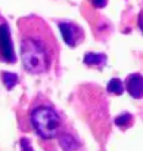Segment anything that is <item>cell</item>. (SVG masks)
Masks as SVG:
<instances>
[{"label":"cell","mask_w":143,"mask_h":151,"mask_svg":"<svg viewBox=\"0 0 143 151\" xmlns=\"http://www.w3.org/2000/svg\"><path fill=\"white\" fill-rule=\"evenodd\" d=\"M106 91L109 93H114V95H121L124 92V85H122V82L120 79L115 77V79H111L109 80V83L106 86Z\"/></svg>","instance_id":"cell-8"},{"label":"cell","mask_w":143,"mask_h":151,"mask_svg":"<svg viewBox=\"0 0 143 151\" xmlns=\"http://www.w3.org/2000/svg\"><path fill=\"white\" fill-rule=\"evenodd\" d=\"M2 79H3V83H5V86L11 91V89H14L15 88V85L18 83V76L15 74V73H2Z\"/></svg>","instance_id":"cell-9"},{"label":"cell","mask_w":143,"mask_h":151,"mask_svg":"<svg viewBox=\"0 0 143 151\" xmlns=\"http://www.w3.org/2000/svg\"><path fill=\"white\" fill-rule=\"evenodd\" d=\"M21 148H22V151H33V147H31V144L28 142L27 138L21 139Z\"/></svg>","instance_id":"cell-11"},{"label":"cell","mask_w":143,"mask_h":151,"mask_svg":"<svg viewBox=\"0 0 143 151\" xmlns=\"http://www.w3.org/2000/svg\"><path fill=\"white\" fill-rule=\"evenodd\" d=\"M115 124L120 126L121 129H124V127H130V126L133 124V116H131L130 113H122L120 117L115 119Z\"/></svg>","instance_id":"cell-10"},{"label":"cell","mask_w":143,"mask_h":151,"mask_svg":"<svg viewBox=\"0 0 143 151\" xmlns=\"http://www.w3.org/2000/svg\"><path fill=\"white\" fill-rule=\"evenodd\" d=\"M137 24H139L140 30L143 31V8H142V11H140V14H139V18H137Z\"/></svg>","instance_id":"cell-12"},{"label":"cell","mask_w":143,"mask_h":151,"mask_svg":"<svg viewBox=\"0 0 143 151\" xmlns=\"http://www.w3.org/2000/svg\"><path fill=\"white\" fill-rule=\"evenodd\" d=\"M58 139H59L60 147H62L65 151H75V150L78 148L77 139H75L74 136H71V135L65 133V132H60L59 136H58Z\"/></svg>","instance_id":"cell-6"},{"label":"cell","mask_w":143,"mask_h":151,"mask_svg":"<svg viewBox=\"0 0 143 151\" xmlns=\"http://www.w3.org/2000/svg\"><path fill=\"white\" fill-rule=\"evenodd\" d=\"M58 27L60 30V34L65 40V43L71 47H74L77 45H80L84 40V33L81 30V27H78L74 22H58Z\"/></svg>","instance_id":"cell-4"},{"label":"cell","mask_w":143,"mask_h":151,"mask_svg":"<svg viewBox=\"0 0 143 151\" xmlns=\"http://www.w3.org/2000/svg\"><path fill=\"white\" fill-rule=\"evenodd\" d=\"M0 61L6 64L16 62V55L12 43L11 28L6 19L0 15Z\"/></svg>","instance_id":"cell-3"},{"label":"cell","mask_w":143,"mask_h":151,"mask_svg":"<svg viewBox=\"0 0 143 151\" xmlns=\"http://www.w3.org/2000/svg\"><path fill=\"white\" fill-rule=\"evenodd\" d=\"M19 49L24 68L31 74L47 73L58 59L59 46L50 27L31 15L18 21Z\"/></svg>","instance_id":"cell-1"},{"label":"cell","mask_w":143,"mask_h":151,"mask_svg":"<svg viewBox=\"0 0 143 151\" xmlns=\"http://www.w3.org/2000/svg\"><path fill=\"white\" fill-rule=\"evenodd\" d=\"M125 86V91L128 95L134 99H142L143 98V76L139 73L128 74L125 77V82L122 83Z\"/></svg>","instance_id":"cell-5"},{"label":"cell","mask_w":143,"mask_h":151,"mask_svg":"<svg viewBox=\"0 0 143 151\" xmlns=\"http://www.w3.org/2000/svg\"><path fill=\"white\" fill-rule=\"evenodd\" d=\"M30 123L43 139H52L62 132V119L50 102H36L30 110Z\"/></svg>","instance_id":"cell-2"},{"label":"cell","mask_w":143,"mask_h":151,"mask_svg":"<svg viewBox=\"0 0 143 151\" xmlns=\"http://www.w3.org/2000/svg\"><path fill=\"white\" fill-rule=\"evenodd\" d=\"M106 62V55L103 53H93V52H87L84 55V64L90 65V67H99V65H105Z\"/></svg>","instance_id":"cell-7"}]
</instances>
